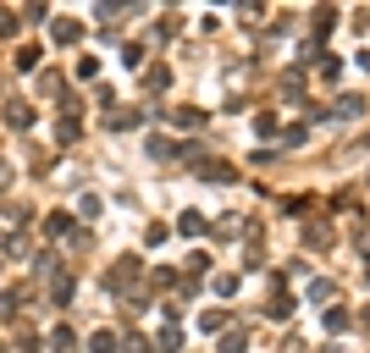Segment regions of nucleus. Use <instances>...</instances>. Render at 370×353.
<instances>
[{
	"label": "nucleus",
	"instance_id": "obj_1",
	"mask_svg": "<svg viewBox=\"0 0 370 353\" xmlns=\"http://www.w3.org/2000/svg\"><path fill=\"white\" fill-rule=\"evenodd\" d=\"M139 271H144V265H139V254H122V260L105 271V287H111L116 298H133V287H139Z\"/></svg>",
	"mask_w": 370,
	"mask_h": 353
},
{
	"label": "nucleus",
	"instance_id": "obj_2",
	"mask_svg": "<svg viewBox=\"0 0 370 353\" xmlns=\"http://www.w3.org/2000/svg\"><path fill=\"white\" fill-rule=\"evenodd\" d=\"M194 171H199V177H210V182H238V166L210 160V155H194Z\"/></svg>",
	"mask_w": 370,
	"mask_h": 353
},
{
	"label": "nucleus",
	"instance_id": "obj_3",
	"mask_svg": "<svg viewBox=\"0 0 370 353\" xmlns=\"http://www.w3.org/2000/svg\"><path fill=\"white\" fill-rule=\"evenodd\" d=\"M50 39H56V45H77V39H83V22H77V17H50Z\"/></svg>",
	"mask_w": 370,
	"mask_h": 353
},
{
	"label": "nucleus",
	"instance_id": "obj_4",
	"mask_svg": "<svg viewBox=\"0 0 370 353\" xmlns=\"http://www.w3.org/2000/svg\"><path fill=\"white\" fill-rule=\"evenodd\" d=\"M321 326H326V337H343V331L354 326V315H348L343 304H326V315H321Z\"/></svg>",
	"mask_w": 370,
	"mask_h": 353
},
{
	"label": "nucleus",
	"instance_id": "obj_5",
	"mask_svg": "<svg viewBox=\"0 0 370 353\" xmlns=\"http://www.w3.org/2000/svg\"><path fill=\"white\" fill-rule=\"evenodd\" d=\"M326 116H343V122H360V116H365V94H343V100H337V105H332Z\"/></svg>",
	"mask_w": 370,
	"mask_h": 353
},
{
	"label": "nucleus",
	"instance_id": "obj_6",
	"mask_svg": "<svg viewBox=\"0 0 370 353\" xmlns=\"http://www.w3.org/2000/svg\"><path fill=\"white\" fill-rule=\"evenodd\" d=\"M6 122H11L17 133H28V127H33V105H28V100H11V105H6Z\"/></svg>",
	"mask_w": 370,
	"mask_h": 353
},
{
	"label": "nucleus",
	"instance_id": "obj_7",
	"mask_svg": "<svg viewBox=\"0 0 370 353\" xmlns=\"http://www.w3.org/2000/svg\"><path fill=\"white\" fill-rule=\"evenodd\" d=\"M309 28H315V45H321V39H326V33L337 28V11H332V6H315V17H309Z\"/></svg>",
	"mask_w": 370,
	"mask_h": 353
},
{
	"label": "nucleus",
	"instance_id": "obj_8",
	"mask_svg": "<svg viewBox=\"0 0 370 353\" xmlns=\"http://www.w3.org/2000/svg\"><path fill=\"white\" fill-rule=\"evenodd\" d=\"M144 116L133 111V105H122V111H105V127H116V133H128V127H139Z\"/></svg>",
	"mask_w": 370,
	"mask_h": 353
},
{
	"label": "nucleus",
	"instance_id": "obj_9",
	"mask_svg": "<svg viewBox=\"0 0 370 353\" xmlns=\"http://www.w3.org/2000/svg\"><path fill=\"white\" fill-rule=\"evenodd\" d=\"M177 232H183V237H199V232H210V221H205L199 210H183L177 215Z\"/></svg>",
	"mask_w": 370,
	"mask_h": 353
},
{
	"label": "nucleus",
	"instance_id": "obj_10",
	"mask_svg": "<svg viewBox=\"0 0 370 353\" xmlns=\"http://www.w3.org/2000/svg\"><path fill=\"white\" fill-rule=\"evenodd\" d=\"M72 226H77V221H72L67 210H50V215H45V237H67Z\"/></svg>",
	"mask_w": 370,
	"mask_h": 353
},
{
	"label": "nucleus",
	"instance_id": "obj_11",
	"mask_svg": "<svg viewBox=\"0 0 370 353\" xmlns=\"http://www.w3.org/2000/svg\"><path fill=\"white\" fill-rule=\"evenodd\" d=\"M171 122H177V127H205L210 116H205L199 105H177V111H171Z\"/></svg>",
	"mask_w": 370,
	"mask_h": 353
},
{
	"label": "nucleus",
	"instance_id": "obj_12",
	"mask_svg": "<svg viewBox=\"0 0 370 353\" xmlns=\"http://www.w3.org/2000/svg\"><path fill=\"white\" fill-rule=\"evenodd\" d=\"M88 353H122V337L116 331H94L88 337Z\"/></svg>",
	"mask_w": 370,
	"mask_h": 353
},
{
	"label": "nucleus",
	"instance_id": "obj_13",
	"mask_svg": "<svg viewBox=\"0 0 370 353\" xmlns=\"http://www.w3.org/2000/svg\"><path fill=\"white\" fill-rule=\"evenodd\" d=\"M72 292H77V282H72V271H61L56 282H50V298L56 304H72Z\"/></svg>",
	"mask_w": 370,
	"mask_h": 353
},
{
	"label": "nucleus",
	"instance_id": "obj_14",
	"mask_svg": "<svg viewBox=\"0 0 370 353\" xmlns=\"http://www.w3.org/2000/svg\"><path fill=\"white\" fill-rule=\"evenodd\" d=\"M144 88H149V94H155V88H171V67H160V61L144 67Z\"/></svg>",
	"mask_w": 370,
	"mask_h": 353
},
{
	"label": "nucleus",
	"instance_id": "obj_15",
	"mask_svg": "<svg viewBox=\"0 0 370 353\" xmlns=\"http://www.w3.org/2000/svg\"><path fill=\"white\" fill-rule=\"evenodd\" d=\"M72 348H77L72 326H56V331H50V353H72Z\"/></svg>",
	"mask_w": 370,
	"mask_h": 353
},
{
	"label": "nucleus",
	"instance_id": "obj_16",
	"mask_svg": "<svg viewBox=\"0 0 370 353\" xmlns=\"http://www.w3.org/2000/svg\"><path fill=\"white\" fill-rule=\"evenodd\" d=\"M254 133H260V139H277V133H282L277 111H260V116H254Z\"/></svg>",
	"mask_w": 370,
	"mask_h": 353
},
{
	"label": "nucleus",
	"instance_id": "obj_17",
	"mask_svg": "<svg viewBox=\"0 0 370 353\" xmlns=\"http://www.w3.org/2000/svg\"><path fill=\"white\" fill-rule=\"evenodd\" d=\"M155 348H160V353H177V348H183V326H166V331L155 337Z\"/></svg>",
	"mask_w": 370,
	"mask_h": 353
},
{
	"label": "nucleus",
	"instance_id": "obj_18",
	"mask_svg": "<svg viewBox=\"0 0 370 353\" xmlns=\"http://www.w3.org/2000/svg\"><path fill=\"white\" fill-rule=\"evenodd\" d=\"M11 61H17V72H33V67H39V45H22Z\"/></svg>",
	"mask_w": 370,
	"mask_h": 353
},
{
	"label": "nucleus",
	"instance_id": "obj_19",
	"mask_svg": "<svg viewBox=\"0 0 370 353\" xmlns=\"http://www.w3.org/2000/svg\"><path fill=\"white\" fill-rule=\"evenodd\" d=\"M249 348V337H243V331H232V326H226L222 331V353H243Z\"/></svg>",
	"mask_w": 370,
	"mask_h": 353
},
{
	"label": "nucleus",
	"instance_id": "obj_20",
	"mask_svg": "<svg viewBox=\"0 0 370 353\" xmlns=\"http://www.w3.org/2000/svg\"><path fill=\"white\" fill-rule=\"evenodd\" d=\"M199 326H205V331H226V309H205Z\"/></svg>",
	"mask_w": 370,
	"mask_h": 353
},
{
	"label": "nucleus",
	"instance_id": "obj_21",
	"mask_svg": "<svg viewBox=\"0 0 370 353\" xmlns=\"http://www.w3.org/2000/svg\"><path fill=\"white\" fill-rule=\"evenodd\" d=\"M271 315L288 320V315H293V292H277V298H271Z\"/></svg>",
	"mask_w": 370,
	"mask_h": 353
},
{
	"label": "nucleus",
	"instance_id": "obj_22",
	"mask_svg": "<svg viewBox=\"0 0 370 353\" xmlns=\"http://www.w3.org/2000/svg\"><path fill=\"white\" fill-rule=\"evenodd\" d=\"M122 353H155V343H149V337H139V331H133V337H122Z\"/></svg>",
	"mask_w": 370,
	"mask_h": 353
},
{
	"label": "nucleus",
	"instance_id": "obj_23",
	"mask_svg": "<svg viewBox=\"0 0 370 353\" xmlns=\"http://www.w3.org/2000/svg\"><path fill=\"white\" fill-rule=\"evenodd\" d=\"M166 237H171V226H160V221H155V226H144V243H149V249H160Z\"/></svg>",
	"mask_w": 370,
	"mask_h": 353
},
{
	"label": "nucleus",
	"instance_id": "obj_24",
	"mask_svg": "<svg viewBox=\"0 0 370 353\" xmlns=\"http://www.w3.org/2000/svg\"><path fill=\"white\" fill-rule=\"evenodd\" d=\"M309 298H315V304H332V298H337V287H332V282H309Z\"/></svg>",
	"mask_w": 370,
	"mask_h": 353
},
{
	"label": "nucleus",
	"instance_id": "obj_25",
	"mask_svg": "<svg viewBox=\"0 0 370 353\" xmlns=\"http://www.w3.org/2000/svg\"><path fill=\"white\" fill-rule=\"evenodd\" d=\"M177 271H183V265H160V271H155V287H183Z\"/></svg>",
	"mask_w": 370,
	"mask_h": 353
},
{
	"label": "nucleus",
	"instance_id": "obj_26",
	"mask_svg": "<svg viewBox=\"0 0 370 353\" xmlns=\"http://www.w3.org/2000/svg\"><path fill=\"white\" fill-rule=\"evenodd\" d=\"M22 17H28V22H50V6H45V0H33V6H22Z\"/></svg>",
	"mask_w": 370,
	"mask_h": 353
},
{
	"label": "nucleus",
	"instance_id": "obj_27",
	"mask_svg": "<svg viewBox=\"0 0 370 353\" xmlns=\"http://www.w3.org/2000/svg\"><path fill=\"white\" fill-rule=\"evenodd\" d=\"M17 22H22V17H17V11H6V6H0V39H11V33H17Z\"/></svg>",
	"mask_w": 370,
	"mask_h": 353
},
{
	"label": "nucleus",
	"instance_id": "obj_28",
	"mask_svg": "<svg viewBox=\"0 0 370 353\" xmlns=\"http://www.w3.org/2000/svg\"><path fill=\"white\" fill-rule=\"evenodd\" d=\"M56 139H61V143L77 139V122H72V116H61V122H56Z\"/></svg>",
	"mask_w": 370,
	"mask_h": 353
},
{
	"label": "nucleus",
	"instance_id": "obj_29",
	"mask_svg": "<svg viewBox=\"0 0 370 353\" xmlns=\"http://www.w3.org/2000/svg\"><path fill=\"white\" fill-rule=\"evenodd\" d=\"M122 61L128 67H144V45H122Z\"/></svg>",
	"mask_w": 370,
	"mask_h": 353
},
{
	"label": "nucleus",
	"instance_id": "obj_30",
	"mask_svg": "<svg viewBox=\"0 0 370 353\" xmlns=\"http://www.w3.org/2000/svg\"><path fill=\"white\" fill-rule=\"evenodd\" d=\"M183 271H194V276H205V271H210V254H205V249H199V254H194V260H188V265H183Z\"/></svg>",
	"mask_w": 370,
	"mask_h": 353
},
{
	"label": "nucleus",
	"instance_id": "obj_31",
	"mask_svg": "<svg viewBox=\"0 0 370 353\" xmlns=\"http://www.w3.org/2000/svg\"><path fill=\"white\" fill-rule=\"evenodd\" d=\"M216 292H222V298H232V292H238V276H232V271H222V276H216Z\"/></svg>",
	"mask_w": 370,
	"mask_h": 353
},
{
	"label": "nucleus",
	"instance_id": "obj_32",
	"mask_svg": "<svg viewBox=\"0 0 370 353\" xmlns=\"http://www.w3.org/2000/svg\"><path fill=\"white\" fill-rule=\"evenodd\" d=\"M11 309H17V292H0V320H11Z\"/></svg>",
	"mask_w": 370,
	"mask_h": 353
},
{
	"label": "nucleus",
	"instance_id": "obj_33",
	"mask_svg": "<svg viewBox=\"0 0 370 353\" xmlns=\"http://www.w3.org/2000/svg\"><path fill=\"white\" fill-rule=\"evenodd\" d=\"M6 188H11V166L0 160V194H6Z\"/></svg>",
	"mask_w": 370,
	"mask_h": 353
},
{
	"label": "nucleus",
	"instance_id": "obj_34",
	"mask_svg": "<svg viewBox=\"0 0 370 353\" xmlns=\"http://www.w3.org/2000/svg\"><path fill=\"white\" fill-rule=\"evenodd\" d=\"M360 326H365V331H370V304H365V309H360Z\"/></svg>",
	"mask_w": 370,
	"mask_h": 353
},
{
	"label": "nucleus",
	"instance_id": "obj_35",
	"mask_svg": "<svg viewBox=\"0 0 370 353\" xmlns=\"http://www.w3.org/2000/svg\"><path fill=\"white\" fill-rule=\"evenodd\" d=\"M360 67H365V72H370V50H360Z\"/></svg>",
	"mask_w": 370,
	"mask_h": 353
},
{
	"label": "nucleus",
	"instance_id": "obj_36",
	"mask_svg": "<svg viewBox=\"0 0 370 353\" xmlns=\"http://www.w3.org/2000/svg\"><path fill=\"white\" fill-rule=\"evenodd\" d=\"M365 282H370V260H365Z\"/></svg>",
	"mask_w": 370,
	"mask_h": 353
},
{
	"label": "nucleus",
	"instance_id": "obj_37",
	"mask_svg": "<svg viewBox=\"0 0 370 353\" xmlns=\"http://www.w3.org/2000/svg\"><path fill=\"white\" fill-rule=\"evenodd\" d=\"M326 353H343V348H326Z\"/></svg>",
	"mask_w": 370,
	"mask_h": 353
},
{
	"label": "nucleus",
	"instance_id": "obj_38",
	"mask_svg": "<svg viewBox=\"0 0 370 353\" xmlns=\"http://www.w3.org/2000/svg\"><path fill=\"white\" fill-rule=\"evenodd\" d=\"M0 353H6V343H0Z\"/></svg>",
	"mask_w": 370,
	"mask_h": 353
}]
</instances>
